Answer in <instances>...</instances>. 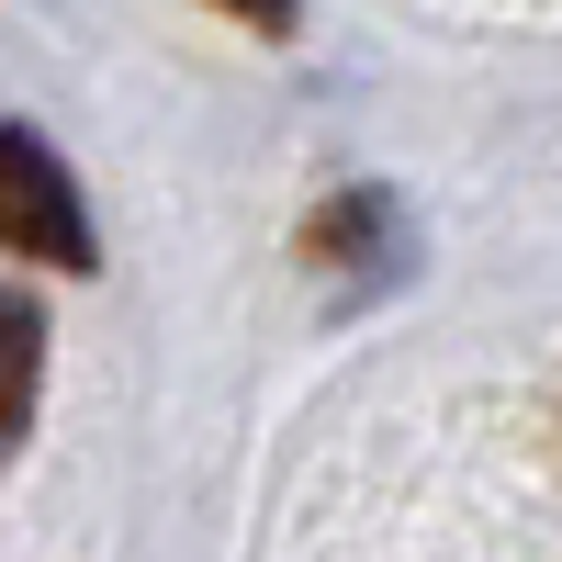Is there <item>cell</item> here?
Returning a JSON list of instances; mask_svg holds the SVG:
<instances>
[{"label":"cell","mask_w":562,"mask_h":562,"mask_svg":"<svg viewBox=\"0 0 562 562\" xmlns=\"http://www.w3.org/2000/svg\"><path fill=\"white\" fill-rule=\"evenodd\" d=\"M0 248L45 259V270H90L102 259V237H90V214H79V180L23 124H0Z\"/></svg>","instance_id":"1"},{"label":"cell","mask_w":562,"mask_h":562,"mask_svg":"<svg viewBox=\"0 0 562 562\" xmlns=\"http://www.w3.org/2000/svg\"><path fill=\"white\" fill-rule=\"evenodd\" d=\"M34 371H45V315L23 293H0V450L34 428Z\"/></svg>","instance_id":"2"},{"label":"cell","mask_w":562,"mask_h":562,"mask_svg":"<svg viewBox=\"0 0 562 562\" xmlns=\"http://www.w3.org/2000/svg\"><path fill=\"white\" fill-rule=\"evenodd\" d=\"M225 12H237V23H259V34H281V23H293V0H225Z\"/></svg>","instance_id":"3"}]
</instances>
